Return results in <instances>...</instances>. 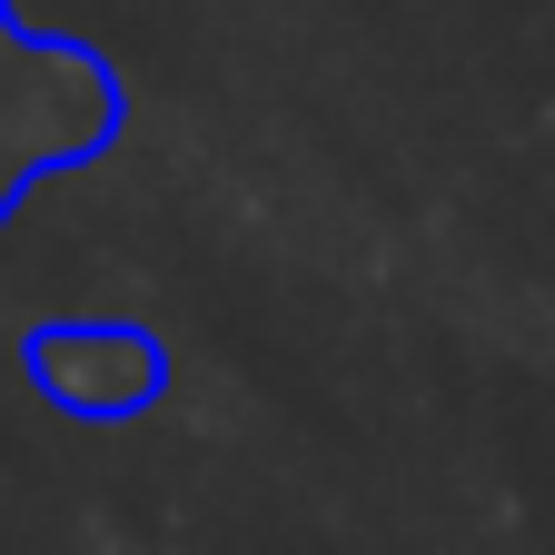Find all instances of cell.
Segmentation results:
<instances>
[{
    "label": "cell",
    "mask_w": 555,
    "mask_h": 555,
    "mask_svg": "<svg viewBox=\"0 0 555 555\" xmlns=\"http://www.w3.org/2000/svg\"><path fill=\"white\" fill-rule=\"evenodd\" d=\"M30 377L69 416H139L169 387V347L139 327H40L30 337Z\"/></svg>",
    "instance_id": "2"
},
{
    "label": "cell",
    "mask_w": 555,
    "mask_h": 555,
    "mask_svg": "<svg viewBox=\"0 0 555 555\" xmlns=\"http://www.w3.org/2000/svg\"><path fill=\"white\" fill-rule=\"evenodd\" d=\"M119 129V80L109 60L80 40H30L0 21V219L11 198L69 159H90L100 139Z\"/></svg>",
    "instance_id": "1"
}]
</instances>
